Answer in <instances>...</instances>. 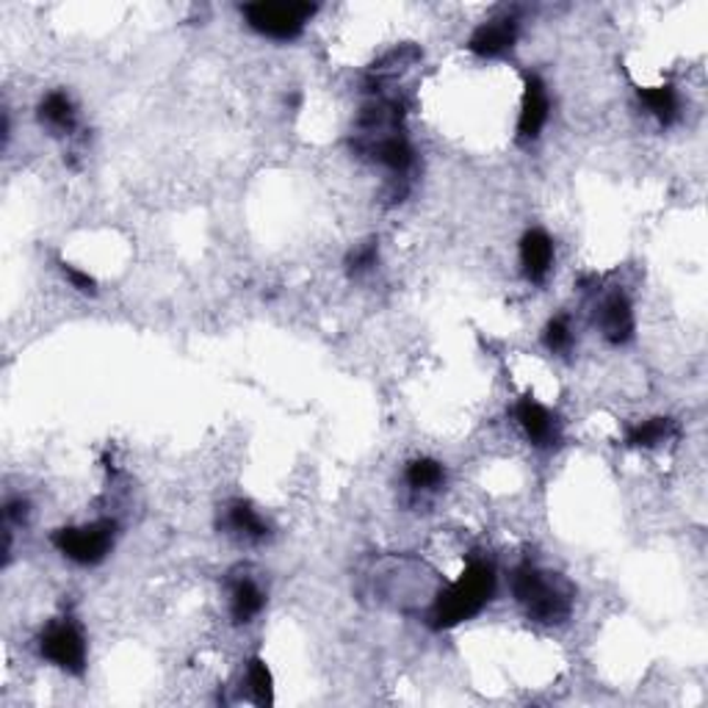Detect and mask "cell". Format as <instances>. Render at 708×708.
I'll list each match as a JSON object with an SVG mask.
<instances>
[{
	"instance_id": "1",
	"label": "cell",
	"mask_w": 708,
	"mask_h": 708,
	"mask_svg": "<svg viewBox=\"0 0 708 708\" xmlns=\"http://www.w3.org/2000/svg\"><path fill=\"white\" fill-rule=\"evenodd\" d=\"M495 584H498V576H495L493 565L487 559H471L460 579L451 581L435 598L432 609H429V625L435 631H449L473 620L493 601Z\"/></svg>"
},
{
	"instance_id": "2",
	"label": "cell",
	"mask_w": 708,
	"mask_h": 708,
	"mask_svg": "<svg viewBox=\"0 0 708 708\" xmlns=\"http://www.w3.org/2000/svg\"><path fill=\"white\" fill-rule=\"evenodd\" d=\"M512 596L528 620L540 625H562L573 614L576 590L565 576L523 562L512 570Z\"/></svg>"
},
{
	"instance_id": "3",
	"label": "cell",
	"mask_w": 708,
	"mask_h": 708,
	"mask_svg": "<svg viewBox=\"0 0 708 708\" xmlns=\"http://www.w3.org/2000/svg\"><path fill=\"white\" fill-rule=\"evenodd\" d=\"M53 548L81 568H95V565L106 562L108 554L114 551L117 543V521L111 517H100V521L81 523V526H64L53 532L51 537Z\"/></svg>"
},
{
	"instance_id": "4",
	"label": "cell",
	"mask_w": 708,
	"mask_h": 708,
	"mask_svg": "<svg viewBox=\"0 0 708 708\" xmlns=\"http://www.w3.org/2000/svg\"><path fill=\"white\" fill-rule=\"evenodd\" d=\"M313 3H247L244 20L255 34L275 42H293L304 34V25L315 18Z\"/></svg>"
},
{
	"instance_id": "5",
	"label": "cell",
	"mask_w": 708,
	"mask_h": 708,
	"mask_svg": "<svg viewBox=\"0 0 708 708\" xmlns=\"http://www.w3.org/2000/svg\"><path fill=\"white\" fill-rule=\"evenodd\" d=\"M40 653L67 675H84L89 664V642L73 618H58L45 625L40 634Z\"/></svg>"
},
{
	"instance_id": "6",
	"label": "cell",
	"mask_w": 708,
	"mask_h": 708,
	"mask_svg": "<svg viewBox=\"0 0 708 708\" xmlns=\"http://www.w3.org/2000/svg\"><path fill=\"white\" fill-rule=\"evenodd\" d=\"M548 119H551V97H548V86L543 84L540 75H526V86H523L521 114H517V139L523 144H532L543 136Z\"/></svg>"
},
{
	"instance_id": "7",
	"label": "cell",
	"mask_w": 708,
	"mask_h": 708,
	"mask_svg": "<svg viewBox=\"0 0 708 708\" xmlns=\"http://www.w3.org/2000/svg\"><path fill=\"white\" fill-rule=\"evenodd\" d=\"M517 427L523 429V435L528 438V443L537 449H554L562 440V421L551 407L540 405L532 396H523L515 405Z\"/></svg>"
},
{
	"instance_id": "8",
	"label": "cell",
	"mask_w": 708,
	"mask_h": 708,
	"mask_svg": "<svg viewBox=\"0 0 708 708\" xmlns=\"http://www.w3.org/2000/svg\"><path fill=\"white\" fill-rule=\"evenodd\" d=\"M517 258H521V275L526 277V282L543 286L551 277L554 260H557L554 238L543 227H532L523 233L521 244H517Z\"/></svg>"
},
{
	"instance_id": "9",
	"label": "cell",
	"mask_w": 708,
	"mask_h": 708,
	"mask_svg": "<svg viewBox=\"0 0 708 708\" xmlns=\"http://www.w3.org/2000/svg\"><path fill=\"white\" fill-rule=\"evenodd\" d=\"M517 36H521V25L512 14H501V18L484 20L473 29L471 40H468V51L479 58H498L515 47Z\"/></svg>"
},
{
	"instance_id": "10",
	"label": "cell",
	"mask_w": 708,
	"mask_h": 708,
	"mask_svg": "<svg viewBox=\"0 0 708 708\" xmlns=\"http://www.w3.org/2000/svg\"><path fill=\"white\" fill-rule=\"evenodd\" d=\"M598 330H601L603 341L612 343V346H625L629 341H634V304H631V299L623 291L609 293L601 302V308H598Z\"/></svg>"
},
{
	"instance_id": "11",
	"label": "cell",
	"mask_w": 708,
	"mask_h": 708,
	"mask_svg": "<svg viewBox=\"0 0 708 708\" xmlns=\"http://www.w3.org/2000/svg\"><path fill=\"white\" fill-rule=\"evenodd\" d=\"M225 528L227 535L238 537L242 543H266L271 537V526L266 523V517L255 509L249 501L236 498L225 506Z\"/></svg>"
},
{
	"instance_id": "12",
	"label": "cell",
	"mask_w": 708,
	"mask_h": 708,
	"mask_svg": "<svg viewBox=\"0 0 708 708\" xmlns=\"http://www.w3.org/2000/svg\"><path fill=\"white\" fill-rule=\"evenodd\" d=\"M36 117L53 136H73L78 130V108L64 89L47 92L36 106Z\"/></svg>"
},
{
	"instance_id": "13",
	"label": "cell",
	"mask_w": 708,
	"mask_h": 708,
	"mask_svg": "<svg viewBox=\"0 0 708 708\" xmlns=\"http://www.w3.org/2000/svg\"><path fill=\"white\" fill-rule=\"evenodd\" d=\"M266 609V592L253 576L230 581V618L236 625H249Z\"/></svg>"
},
{
	"instance_id": "14",
	"label": "cell",
	"mask_w": 708,
	"mask_h": 708,
	"mask_svg": "<svg viewBox=\"0 0 708 708\" xmlns=\"http://www.w3.org/2000/svg\"><path fill=\"white\" fill-rule=\"evenodd\" d=\"M640 100L662 128H669L680 119V95L675 86H647V89H640Z\"/></svg>"
},
{
	"instance_id": "15",
	"label": "cell",
	"mask_w": 708,
	"mask_h": 708,
	"mask_svg": "<svg viewBox=\"0 0 708 708\" xmlns=\"http://www.w3.org/2000/svg\"><path fill=\"white\" fill-rule=\"evenodd\" d=\"M678 435V427H675L673 418H647V421L634 423L625 435V446L631 449H656V446L669 443V440Z\"/></svg>"
},
{
	"instance_id": "16",
	"label": "cell",
	"mask_w": 708,
	"mask_h": 708,
	"mask_svg": "<svg viewBox=\"0 0 708 708\" xmlns=\"http://www.w3.org/2000/svg\"><path fill=\"white\" fill-rule=\"evenodd\" d=\"M405 479H407V487H410L416 495L438 493V490L446 484V465L443 462L432 460V457H418V460H412L410 465H407Z\"/></svg>"
},
{
	"instance_id": "17",
	"label": "cell",
	"mask_w": 708,
	"mask_h": 708,
	"mask_svg": "<svg viewBox=\"0 0 708 708\" xmlns=\"http://www.w3.org/2000/svg\"><path fill=\"white\" fill-rule=\"evenodd\" d=\"M247 686L249 695L258 706H269L275 702V678H271V669L266 667V662L260 656H255L253 662L247 664Z\"/></svg>"
},
{
	"instance_id": "18",
	"label": "cell",
	"mask_w": 708,
	"mask_h": 708,
	"mask_svg": "<svg viewBox=\"0 0 708 708\" xmlns=\"http://www.w3.org/2000/svg\"><path fill=\"white\" fill-rule=\"evenodd\" d=\"M573 324H570V319L565 313L554 315V319H548L546 330H543V343H546V348L551 354H568L570 348H573Z\"/></svg>"
},
{
	"instance_id": "19",
	"label": "cell",
	"mask_w": 708,
	"mask_h": 708,
	"mask_svg": "<svg viewBox=\"0 0 708 708\" xmlns=\"http://www.w3.org/2000/svg\"><path fill=\"white\" fill-rule=\"evenodd\" d=\"M379 264V244L377 238H372V242H363L357 244V247L352 249V253L346 255V260H343V266H346V275L348 277H363L368 275V271H374V266Z\"/></svg>"
},
{
	"instance_id": "20",
	"label": "cell",
	"mask_w": 708,
	"mask_h": 708,
	"mask_svg": "<svg viewBox=\"0 0 708 708\" xmlns=\"http://www.w3.org/2000/svg\"><path fill=\"white\" fill-rule=\"evenodd\" d=\"M62 275H64V280H67L78 293H86V297H95L97 293V280L89 275V271L78 269V266L62 264Z\"/></svg>"
},
{
	"instance_id": "21",
	"label": "cell",
	"mask_w": 708,
	"mask_h": 708,
	"mask_svg": "<svg viewBox=\"0 0 708 708\" xmlns=\"http://www.w3.org/2000/svg\"><path fill=\"white\" fill-rule=\"evenodd\" d=\"M29 501L23 498V495H18V498H9L7 506H3V517H7V526H23L25 521H29Z\"/></svg>"
}]
</instances>
